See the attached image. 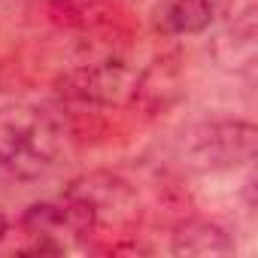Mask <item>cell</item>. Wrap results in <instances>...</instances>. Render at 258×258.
<instances>
[{
  "mask_svg": "<svg viewBox=\"0 0 258 258\" xmlns=\"http://www.w3.org/2000/svg\"><path fill=\"white\" fill-rule=\"evenodd\" d=\"M61 201L76 225L79 243L85 246H94V240H127L143 222L137 188L106 170L73 179Z\"/></svg>",
  "mask_w": 258,
  "mask_h": 258,
  "instance_id": "6da1fadb",
  "label": "cell"
},
{
  "mask_svg": "<svg viewBox=\"0 0 258 258\" xmlns=\"http://www.w3.org/2000/svg\"><path fill=\"white\" fill-rule=\"evenodd\" d=\"M64 134L58 121L31 103L0 106V167L19 179L49 173L61 155Z\"/></svg>",
  "mask_w": 258,
  "mask_h": 258,
  "instance_id": "7a4b0ae2",
  "label": "cell"
},
{
  "mask_svg": "<svg viewBox=\"0 0 258 258\" xmlns=\"http://www.w3.org/2000/svg\"><path fill=\"white\" fill-rule=\"evenodd\" d=\"M255 155V124L249 121H210L191 131L188 158L201 170H231Z\"/></svg>",
  "mask_w": 258,
  "mask_h": 258,
  "instance_id": "3957f363",
  "label": "cell"
},
{
  "mask_svg": "<svg viewBox=\"0 0 258 258\" xmlns=\"http://www.w3.org/2000/svg\"><path fill=\"white\" fill-rule=\"evenodd\" d=\"M137 82L140 73H134L124 61H94L85 67H76L73 73H67L61 79V91L73 100L82 103H100V106H112V103H124L134 100L137 94Z\"/></svg>",
  "mask_w": 258,
  "mask_h": 258,
  "instance_id": "277c9868",
  "label": "cell"
},
{
  "mask_svg": "<svg viewBox=\"0 0 258 258\" xmlns=\"http://www.w3.org/2000/svg\"><path fill=\"white\" fill-rule=\"evenodd\" d=\"M22 234H25V252H37V255H61L67 252L70 240L79 243L76 237V225L61 204H34L28 207V213L22 216Z\"/></svg>",
  "mask_w": 258,
  "mask_h": 258,
  "instance_id": "5b68a950",
  "label": "cell"
},
{
  "mask_svg": "<svg viewBox=\"0 0 258 258\" xmlns=\"http://www.w3.org/2000/svg\"><path fill=\"white\" fill-rule=\"evenodd\" d=\"M216 22V0H164L155 13V31L164 37L204 34Z\"/></svg>",
  "mask_w": 258,
  "mask_h": 258,
  "instance_id": "8992f818",
  "label": "cell"
},
{
  "mask_svg": "<svg viewBox=\"0 0 258 258\" xmlns=\"http://www.w3.org/2000/svg\"><path fill=\"white\" fill-rule=\"evenodd\" d=\"M170 249L176 255H231L234 252V240L216 222L191 219V222H182L176 228Z\"/></svg>",
  "mask_w": 258,
  "mask_h": 258,
  "instance_id": "52a82bcc",
  "label": "cell"
},
{
  "mask_svg": "<svg viewBox=\"0 0 258 258\" xmlns=\"http://www.w3.org/2000/svg\"><path fill=\"white\" fill-rule=\"evenodd\" d=\"M216 46H231V52H219L216 55L222 61V67L249 70L255 64V19H252V13H246L228 34H222Z\"/></svg>",
  "mask_w": 258,
  "mask_h": 258,
  "instance_id": "ba28073f",
  "label": "cell"
},
{
  "mask_svg": "<svg viewBox=\"0 0 258 258\" xmlns=\"http://www.w3.org/2000/svg\"><path fill=\"white\" fill-rule=\"evenodd\" d=\"M7 231H10V222H7V216H4V213H0V240L7 237Z\"/></svg>",
  "mask_w": 258,
  "mask_h": 258,
  "instance_id": "9c48e42d",
  "label": "cell"
}]
</instances>
